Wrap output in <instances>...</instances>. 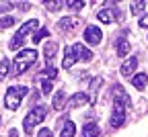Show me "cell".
Wrapping results in <instances>:
<instances>
[{"label": "cell", "instance_id": "cell-13", "mask_svg": "<svg viewBox=\"0 0 148 137\" xmlns=\"http://www.w3.org/2000/svg\"><path fill=\"white\" fill-rule=\"evenodd\" d=\"M99 133H101V129H99L97 123H86V125L82 127L80 137H99Z\"/></svg>", "mask_w": 148, "mask_h": 137}, {"label": "cell", "instance_id": "cell-21", "mask_svg": "<svg viewBox=\"0 0 148 137\" xmlns=\"http://www.w3.org/2000/svg\"><path fill=\"white\" fill-rule=\"evenodd\" d=\"M23 43H25V37H21V35H14L12 39H10V43H8V49H12V51H18L23 47Z\"/></svg>", "mask_w": 148, "mask_h": 137}, {"label": "cell", "instance_id": "cell-20", "mask_svg": "<svg viewBox=\"0 0 148 137\" xmlns=\"http://www.w3.org/2000/svg\"><path fill=\"white\" fill-rule=\"evenodd\" d=\"M39 76L41 78H47V80H56V78H58V68H53L51 64H47V68L43 72H39Z\"/></svg>", "mask_w": 148, "mask_h": 137}, {"label": "cell", "instance_id": "cell-24", "mask_svg": "<svg viewBox=\"0 0 148 137\" xmlns=\"http://www.w3.org/2000/svg\"><path fill=\"white\" fill-rule=\"evenodd\" d=\"M130 8H132V14H142L144 8H146V2L138 0V2H132V4H130Z\"/></svg>", "mask_w": 148, "mask_h": 137}, {"label": "cell", "instance_id": "cell-32", "mask_svg": "<svg viewBox=\"0 0 148 137\" xmlns=\"http://www.w3.org/2000/svg\"><path fill=\"white\" fill-rule=\"evenodd\" d=\"M140 27H142V29H148V14L140 18Z\"/></svg>", "mask_w": 148, "mask_h": 137}, {"label": "cell", "instance_id": "cell-29", "mask_svg": "<svg viewBox=\"0 0 148 137\" xmlns=\"http://www.w3.org/2000/svg\"><path fill=\"white\" fill-rule=\"evenodd\" d=\"M45 6H47L49 10H58V8L62 6V2H58V0H56V2H45Z\"/></svg>", "mask_w": 148, "mask_h": 137}, {"label": "cell", "instance_id": "cell-35", "mask_svg": "<svg viewBox=\"0 0 148 137\" xmlns=\"http://www.w3.org/2000/svg\"><path fill=\"white\" fill-rule=\"evenodd\" d=\"M0 121H2V119H0Z\"/></svg>", "mask_w": 148, "mask_h": 137}, {"label": "cell", "instance_id": "cell-4", "mask_svg": "<svg viewBox=\"0 0 148 137\" xmlns=\"http://www.w3.org/2000/svg\"><path fill=\"white\" fill-rule=\"evenodd\" d=\"M99 21L101 23H105V25H109V23H113V21H121L123 18V14H121V10L113 4V2H105V6L99 10Z\"/></svg>", "mask_w": 148, "mask_h": 137}, {"label": "cell", "instance_id": "cell-30", "mask_svg": "<svg viewBox=\"0 0 148 137\" xmlns=\"http://www.w3.org/2000/svg\"><path fill=\"white\" fill-rule=\"evenodd\" d=\"M37 137H53V133H51V129H41Z\"/></svg>", "mask_w": 148, "mask_h": 137}, {"label": "cell", "instance_id": "cell-5", "mask_svg": "<svg viewBox=\"0 0 148 137\" xmlns=\"http://www.w3.org/2000/svg\"><path fill=\"white\" fill-rule=\"evenodd\" d=\"M111 92H113V109H125V106H130L127 92H125L119 84H115Z\"/></svg>", "mask_w": 148, "mask_h": 137}, {"label": "cell", "instance_id": "cell-10", "mask_svg": "<svg viewBox=\"0 0 148 137\" xmlns=\"http://www.w3.org/2000/svg\"><path fill=\"white\" fill-rule=\"evenodd\" d=\"M72 47H74V53H76V60H82V62H90L92 60V53L82 43H76V45H72Z\"/></svg>", "mask_w": 148, "mask_h": 137}, {"label": "cell", "instance_id": "cell-18", "mask_svg": "<svg viewBox=\"0 0 148 137\" xmlns=\"http://www.w3.org/2000/svg\"><path fill=\"white\" fill-rule=\"evenodd\" d=\"M146 82H148V76H146V74H136V76L132 78V84H134V88H138V90H144V88H146Z\"/></svg>", "mask_w": 148, "mask_h": 137}, {"label": "cell", "instance_id": "cell-34", "mask_svg": "<svg viewBox=\"0 0 148 137\" xmlns=\"http://www.w3.org/2000/svg\"><path fill=\"white\" fill-rule=\"evenodd\" d=\"M8 137H18V131H16V129H12V131L8 133Z\"/></svg>", "mask_w": 148, "mask_h": 137}, {"label": "cell", "instance_id": "cell-27", "mask_svg": "<svg viewBox=\"0 0 148 137\" xmlns=\"http://www.w3.org/2000/svg\"><path fill=\"white\" fill-rule=\"evenodd\" d=\"M12 25H14V18L12 16H2V18H0V29H8Z\"/></svg>", "mask_w": 148, "mask_h": 137}, {"label": "cell", "instance_id": "cell-25", "mask_svg": "<svg viewBox=\"0 0 148 137\" xmlns=\"http://www.w3.org/2000/svg\"><path fill=\"white\" fill-rule=\"evenodd\" d=\"M37 80L41 82V92H43V94H49V92H51V80L41 78V76H37Z\"/></svg>", "mask_w": 148, "mask_h": 137}, {"label": "cell", "instance_id": "cell-26", "mask_svg": "<svg viewBox=\"0 0 148 137\" xmlns=\"http://www.w3.org/2000/svg\"><path fill=\"white\" fill-rule=\"evenodd\" d=\"M45 37H49V31H47V29H39V31H35V35H33V43H39L41 39H45Z\"/></svg>", "mask_w": 148, "mask_h": 137}, {"label": "cell", "instance_id": "cell-22", "mask_svg": "<svg viewBox=\"0 0 148 137\" xmlns=\"http://www.w3.org/2000/svg\"><path fill=\"white\" fill-rule=\"evenodd\" d=\"M130 49H132V47H130V43L125 41V39H119V41H117V55L119 57H125L130 53Z\"/></svg>", "mask_w": 148, "mask_h": 137}, {"label": "cell", "instance_id": "cell-11", "mask_svg": "<svg viewBox=\"0 0 148 137\" xmlns=\"http://www.w3.org/2000/svg\"><path fill=\"white\" fill-rule=\"evenodd\" d=\"M78 60H76V53H74V47H66V51H64V62H62V66L66 68V70H70L74 64H76Z\"/></svg>", "mask_w": 148, "mask_h": 137}, {"label": "cell", "instance_id": "cell-1", "mask_svg": "<svg viewBox=\"0 0 148 137\" xmlns=\"http://www.w3.org/2000/svg\"><path fill=\"white\" fill-rule=\"evenodd\" d=\"M29 94V88L27 86H10L6 90V96H4V104L8 111H16L23 102V96Z\"/></svg>", "mask_w": 148, "mask_h": 137}, {"label": "cell", "instance_id": "cell-23", "mask_svg": "<svg viewBox=\"0 0 148 137\" xmlns=\"http://www.w3.org/2000/svg\"><path fill=\"white\" fill-rule=\"evenodd\" d=\"M10 72V60H0V80H2V78H6V74Z\"/></svg>", "mask_w": 148, "mask_h": 137}, {"label": "cell", "instance_id": "cell-8", "mask_svg": "<svg viewBox=\"0 0 148 137\" xmlns=\"http://www.w3.org/2000/svg\"><path fill=\"white\" fill-rule=\"evenodd\" d=\"M111 127H121L125 123V109H113V113H111V119H109Z\"/></svg>", "mask_w": 148, "mask_h": 137}, {"label": "cell", "instance_id": "cell-16", "mask_svg": "<svg viewBox=\"0 0 148 137\" xmlns=\"http://www.w3.org/2000/svg\"><path fill=\"white\" fill-rule=\"evenodd\" d=\"M58 53V43L56 41H47L45 45H43V55H45V60L47 62H51V57Z\"/></svg>", "mask_w": 148, "mask_h": 137}, {"label": "cell", "instance_id": "cell-6", "mask_svg": "<svg viewBox=\"0 0 148 137\" xmlns=\"http://www.w3.org/2000/svg\"><path fill=\"white\" fill-rule=\"evenodd\" d=\"M101 39H103V31H101L99 27L88 25V27L84 29V41H86L88 45H97V43H101Z\"/></svg>", "mask_w": 148, "mask_h": 137}, {"label": "cell", "instance_id": "cell-15", "mask_svg": "<svg viewBox=\"0 0 148 137\" xmlns=\"http://www.w3.org/2000/svg\"><path fill=\"white\" fill-rule=\"evenodd\" d=\"M64 102H66V92H64V90H58V92H56V96H53V100H51V106H53L56 111H62V109H64Z\"/></svg>", "mask_w": 148, "mask_h": 137}, {"label": "cell", "instance_id": "cell-19", "mask_svg": "<svg viewBox=\"0 0 148 137\" xmlns=\"http://www.w3.org/2000/svg\"><path fill=\"white\" fill-rule=\"evenodd\" d=\"M101 86V78H95V80L90 82V92H88V98H90V104H95L97 100V90Z\"/></svg>", "mask_w": 148, "mask_h": 137}, {"label": "cell", "instance_id": "cell-12", "mask_svg": "<svg viewBox=\"0 0 148 137\" xmlns=\"http://www.w3.org/2000/svg\"><path fill=\"white\" fill-rule=\"evenodd\" d=\"M35 29L39 31V21H37V18H31V21H27V23H25L21 29L16 31V33L21 35V37H27V35H29L31 31H35Z\"/></svg>", "mask_w": 148, "mask_h": 137}, {"label": "cell", "instance_id": "cell-9", "mask_svg": "<svg viewBox=\"0 0 148 137\" xmlns=\"http://www.w3.org/2000/svg\"><path fill=\"white\" fill-rule=\"evenodd\" d=\"M86 102H90V98H88V94H84V92H76L70 98V102H68V106L70 109H78V106H84Z\"/></svg>", "mask_w": 148, "mask_h": 137}, {"label": "cell", "instance_id": "cell-3", "mask_svg": "<svg viewBox=\"0 0 148 137\" xmlns=\"http://www.w3.org/2000/svg\"><path fill=\"white\" fill-rule=\"evenodd\" d=\"M45 113H47V109H45L43 104L31 109V113H27L25 119H23V129H25V133H31L37 125H39V123L45 119Z\"/></svg>", "mask_w": 148, "mask_h": 137}, {"label": "cell", "instance_id": "cell-2", "mask_svg": "<svg viewBox=\"0 0 148 137\" xmlns=\"http://www.w3.org/2000/svg\"><path fill=\"white\" fill-rule=\"evenodd\" d=\"M37 60V51L35 49H23L18 51L16 57H14V74H23L27 72Z\"/></svg>", "mask_w": 148, "mask_h": 137}, {"label": "cell", "instance_id": "cell-33", "mask_svg": "<svg viewBox=\"0 0 148 137\" xmlns=\"http://www.w3.org/2000/svg\"><path fill=\"white\" fill-rule=\"evenodd\" d=\"M12 6V2H0V12H2V10H8Z\"/></svg>", "mask_w": 148, "mask_h": 137}, {"label": "cell", "instance_id": "cell-14", "mask_svg": "<svg viewBox=\"0 0 148 137\" xmlns=\"http://www.w3.org/2000/svg\"><path fill=\"white\" fill-rule=\"evenodd\" d=\"M74 27H76V21H74V18L72 16H64V18H60V21H58V29L60 31H72Z\"/></svg>", "mask_w": 148, "mask_h": 137}, {"label": "cell", "instance_id": "cell-31", "mask_svg": "<svg viewBox=\"0 0 148 137\" xmlns=\"http://www.w3.org/2000/svg\"><path fill=\"white\" fill-rule=\"evenodd\" d=\"M12 6H16V8H23V10H27V8H29V2H12Z\"/></svg>", "mask_w": 148, "mask_h": 137}, {"label": "cell", "instance_id": "cell-7", "mask_svg": "<svg viewBox=\"0 0 148 137\" xmlns=\"http://www.w3.org/2000/svg\"><path fill=\"white\" fill-rule=\"evenodd\" d=\"M138 68V55H130L127 60L121 64V76H132L134 74V70Z\"/></svg>", "mask_w": 148, "mask_h": 137}, {"label": "cell", "instance_id": "cell-28", "mask_svg": "<svg viewBox=\"0 0 148 137\" xmlns=\"http://www.w3.org/2000/svg\"><path fill=\"white\" fill-rule=\"evenodd\" d=\"M66 6L70 8V10H80V8H84V2H66Z\"/></svg>", "mask_w": 148, "mask_h": 137}, {"label": "cell", "instance_id": "cell-17", "mask_svg": "<svg viewBox=\"0 0 148 137\" xmlns=\"http://www.w3.org/2000/svg\"><path fill=\"white\" fill-rule=\"evenodd\" d=\"M74 135H76V125H74V121H66L60 137H74Z\"/></svg>", "mask_w": 148, "mask_h": 137}]
</instances>
